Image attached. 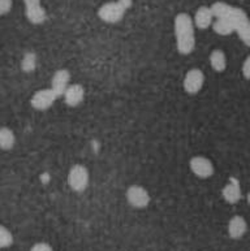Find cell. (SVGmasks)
Listing matches in <instances>:
<instances>
[{
	"instance_id": "cell-1",
	"label": "cell",
	"mask_w": 250,
	"mask_h": 251,
	"mask_svg": "<svg viewBox=\"0 0 250 251\" xmlns=\"http://www.w3.org/2000/svg\"><path fill=\"white\" fill-rule=\"evenodd\" d=\"M175 37L176 47L181 55H189L195 47L194 23L189 13H179L175 17Z\"/></svg>"
},
{
	"instance_id": "cell-2",
	"label": "cell",
	"mask_w": 250,
	"mask_h": 251,
	"mask_svg": "<svg viewBox=\"0 0 250 251\" xmlns=\"http://www.w3.org/2000/svg\"><path fill=\"white\" fill-rule=\"evenodd\" d=\"M131 5L129 0H119V1H111V3L103 4L98 9V17L107 24H116L123 19L125 11Z\"/></svg>"
},
{
	"instance_id": "cell-3",
	"label": "cell",
	"mask_w": 250,
	"mask_h": 251,
	"mask_svg": "<svg viewBox=\"0 0 250 251\" xmlns=\"http://www.w3.org/2000/svg\"><path fill=\"white\" fill-rule=\"evenodd\" d=\"M68 185L76 193H83L87 189L90 182V175L89 171L86 168L85 165L76 164L73 165L69 172H68L67 177Z\"/></svg>"
},
{
	"instance_id": "cell-4",
	"label": "cell",
	"mask_w": 250,
	"mask_h": 251,
	"mask_svg": "<svg viewBox=\"0 0 250 251\" xmlns=\"http://www.w3.org/2000/svg\"><path fill=\"white\" fill-rule=\"evenodd\" d=\"M127 201L135 208H146L150 204V194L141 185H132L127 189Z\"/></svg>"
},
{
	"instance_id": "cell-5",
	"label": "cell",
	"mask_w": 250,
	"mask_h": 251,
	"mask_svg": "<svg viewBox=\"0 0 250 251\" xmlns=\"http://www.w3.org/2000/svg\"><path fill=\"white\" fill-rule=\"evenodd\" d=\"M59 98V95L56 94L55 91L49 87V89H42V90L35 91L30 99V104L34 109L37 111H46L49 109L51 105L56 101V99Z\"/></svg>"
},
{
	"instance_id": "cell-6",
	"label": "cell",
	"mask_w": 250,
	"mask_h": 251,
	"mask_svg": "<svg viewBox=\"0 0 250 251\" xmlns=\"http://www.w3.org/2000/svg\"><path fill=\"white\" fill-rule=\"evenodd\" d=\"M189 168H191L192 173L199 178H209L215 172L213 161L210 160L209 157L201 156V155L192 157L189 161Z\"/></svg>"
},
{
	"instance_id": "cell-7",
	"label": "cell",
	"mask_w": 250,
	"mask_h": 251,
	"mask_svg": "<svg viewBox=\"0 0 250 251\" xmlns=\"http://www.w3.org/2000/svg\"><path fill=\"white\" fill-rule=\"evenodd\" d=\"M203 83H205L203 72L201 69H198V68H193L191 71H188L185 77H184L183 87L188 94L194 95L201 91V89L203 87Z\"/></svg>"
},
{
	"instance_id": "cell-8",
	"label": "cell",
	"mask_w": 250,
	"mask_h": 251,
	"mask_svg": "<svg viewBox=\"0 0 250 251\" xmlns=\"http://www.w3.org/2000/svg\"><path fill=\"white\" fill-rule=\"evenodd\" d=\"M69 82H71V73H69V71H67V69H59V71H56L54 73L53 79H51V89L59 97H63V94L65 93L68 86H69Z\"/></svg>"
},
{
	"instance_id": "cell-9",
	"label": "cell",
	"mask_w": 250,
	"mask_h": 251,
	"mask_svg": "<svg viewBox=\"0 0 250 251\" xmlns=\"http://www.w3.org/2000/svg\"><path fill=\"white\" fill-rule=\"evenodd\" d=\"M63 98L67 105L77 107V105L83 103V98H85V90L80 83H72V85L68 86V89L63 94Z\"/></svg>"
},
{
	"instance_id": "cell-10",
	"label": "cell",
	"mask_w": 250,
	"mask_h": 251,
	"mask_svg": "<svg viewBox=\"0 0 250 251\" xmlns=\"http://www.w3.org/2000/svg\"><path fill=\"white\" fill-rule=\"evenodd\" d=\"M214 13L211 11V7H199L195 12L194 17H193V23H194V26H197L198 29H207L213 25L214 23Z\"/></svg>"
},
{
	"instance_id": "cell-11",
	"label": "cell",
	"mask_w": 250,
	"mask_h": 251,
	"mask_svg": "<svg viewBox=\"0 0 250 251\" xmlns=\"http://www.w3.org/2000/svg\"><path fill=\"white\" fill-rule=\"evenodd\" d=\"M247 220L243 216L236 215V216L231 218V220L228 223V234H229L231 238H233V240H240L247 233Z\"/></svg>"
},
{
	"instance_id": "cell-12",
	"label": "cell",
	"mask_w": 250,
	"mask_h": 251,
	"mask_svg": "<svg viewBox=\"0 0 250 251\" xmlns=\"http://www.w3.org/2000/svg\"><path fill=\"white\" fill-rule=\"evenodd\" d=\"M222 195L223 199L229 204H236L240 202L241 199V188H240L239 181H236L235 178H231L222 190Z\"/></svg>"
},
{
	"instance_id": "cell-13",
	"label": "cell",
	"mask_w": 250,
	"mask_h": 251,
	"mask_svg": "<svg viewBox=\"0 0 250 251\" xmlns=\"http://www.w3.org/2000/svg\"><path fill=\"white\" fill-rule=\"evenodd\" d=\"M25 16L29 20V23L34 24V25H41L47 19V13H46L45 8L42 7L41 4L25 7Z\"/></svg>"
},
{
	"instance_id": "cell-14",
	"label": "cell",
	"mask_w": 250,
	"mask_h": 251,
	"mask_svg": "<svg viewBox=\"0 0 250 251\" xmlns=\"http://www.w3.org/2000/svg\"><path fill=\"white\" fill-rule=\"evenodd\" d=\"M210 65L215 72H224L227 68V57L225 53L222 50H214L213 52L210 53Z\"/></svg>"
},
{
	"instance_id": "cell-15",
	"label": "cell",
	"mask_w": 250,
	"mask_h": 251,
	"mask_svg": "<svg viewBox=\"0 0 250 251\" xmlns=\"http://www.w3.org/2000/svg\"><path fill=\"white\" fill-rule=\"evenodd\" d=\"M16 143V135L12 129L7 126L0 127V149L4 151L12 150Z\"/></svg>"
},
{
	"instance_id": "cell-16",
	"label": "cell",
	"mask_w": 250,
	"mask_h": 251,
	"mask_svg": "<svg viewBox=\"0 0 250 251\" xmlns=\"http://www.w3.org/2000/svg\"><path fill=\"white\" fill-rule=\"evenodd\" d=\"M211 26H213L214 31L222 37H227V35L235 33V27L227 19H215Z\"/></svg>"
},
{
	"instance_id": "cell-17",
	"label": "cell",
	"mask_w": 250,
	"mask_h": 251,
	"mask_svg": "<svg viewBox=\"0 0 250 251\" xmlns=\"http://www.w3.org/2000/svg\"><path fill=\"white\" fill-rule=\"evenodd\" d=\"M12 244H13V236L11 230L0 225V249L9 248Z\"/></svg>"
},
{
	"instance_id": "cell-18",
	"label": "cell",
	"mask_w": 250,
	"mask_h": 251,
	"mask_svg": "<svg viewBox=\"0 0 250 251\" xmlns=\"http://www.w3.org/2000/svg\"><path fill=\"white\" fill-rule=\"evenodd\" d=\"M35 61H37V59H35V55H34L33 52L27 53V55H25V57H24V60H23V69H24V71H27V72L33 71L34 68H35Z\"/></svg>"
},
{
	"instance_id": "cell-19",
	"label": "cell",
	"mask_w": 250,
	"mask_h": 251,
	"mask_svg": "<svg viewBox=\"0 0 250 251\" xmlns=\"http://www.w3.org/2000/svg\"><path fill=\"white\" fill-rule=\"evenodd\" d=\"M237 34H239L240 39H241L248 47H250V24L247 27H244L243 30L237 31Z\"/></svg>"
},
{
	"instance_id": "cell-20",
	"label": "cell",
	"mask_w": 250,
	"mask_h": 251,
	"mask_svg": "<svg viewBox=\"0 0 250 251\" xmlns=\"http://www.w3.org/2000/svg\"><path fill=\"white\" fill-rule=\"evenodd\" d=\"M13 5L12 0H0V16H4L9 13Z\"/></svg>"
},
{
	"instance_id": "cell-21",
	"label": "cell",
	"mask_w": 250,
	"mask_h": 251,
	"mask_svg": "<svg viewBox=\"0 0 250 251\" xmlns=\"http://www.w3.org/2000/svg\"><path fill=\"white\" fill-rule=\"evenodd\" d=\"M30 251H54V250L49 244H46V242H38V244H35L33 248L30 249Z\"/></svg>"
},
{
	"instance_id": "cell-22",
	"label": "cell",
	"mask_w": 250,
	"mask_h": 251,
	"mask_svg": "<svg viewBox=\"0 0 250 251\" xmlns=\"http://www.w3.org/2000/svg\"><path fill=\"white\" fill-rule=\"evenodd\" d=\"M243 75L250 81V56H248L243 63Z\"/></svg>"
},
{
	"instance_id": "cell-23",
	"label": "cell",
	"mask_w": 250,
	"mask_h": 251,
	"mask_svg": "<svg viewBox=\"0 0 250 251\" xmlns=\"http://www.w3.org/2000/svg\"><path fill=\"white\" fill-rule=\"evenodd\" d=\"M24 4H25V7L37 5V4H41V0H24Z\"/></svg>"
},
{
	"instance_id": "cell-24",
	"label": "cell",
	"mask_w": 250,
	"mask_h": 251,
	"mask_svg": "<svg viewBox=\"0 0 250 251\" xmlns=\"http://www.w3.org/2000/svg\"><path fill=\"white\" fill-rule=\"evenodd\" d=\"M247 201H248V203H249V206H250V191L248 193V195H247Z\"/></svg>"
}]
</instances>
